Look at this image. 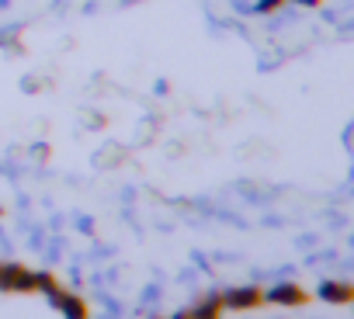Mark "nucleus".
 Segmentation results:
<instances>
[{"label": "nucleus", "mask_w": 354, "mask_h": 319, "mask_svg": "<svg viewBox=\"0 0 354 319\" xmlns=\"http://www.w3.org/2000/svg\"><path fill=\"white\" fill-rule=\"evenodd\" d=\"M285 4H288V0H261L257 11H261V14H271V11H278V8H285Z\"/></svg>", "instance_id": "obj_8"}, {"label": "nucleus", "mask_w": 354, "mask_h": 319, "mask_svg": "<svg viewBox=\"0 0 354 319\" xmlns=\"http://www.w3.org/2000/svg\"><path fill=\"white\" fill-rule=\"evenodd\" d=\"M226 312V305H223V295H205L195 309H192V316L195 319H219Z\"/></svg>", "instance_id": "obj_7"}, {"label": "nucleus", "mask_w": 354, "mask_h": 319, "mask_svg": "<svg viewBox=\"0 0 354 319\" xmlns=\"http://www.w3.org/2000/svg\"><path fill=\"white\" fill-rule=\"evenodd\" d=\"M306 4H309V8H316V4H323V0H306Z\"/></svg>", "instance_id": "obj_10"}, {"label": "nucleus", "mask_w": 354, "mask_h": 319, "mask_svg": "<svg viewBox=\"0 0 354 319\" xmlns=\"http://www.w3.org/2000/svg\"><path fill=\"white\" fill-rule=\"evenodd\" d=\"M170 319H195V316H192V309H181V312H174Z\"/></svg>", "instance_id": "obj_9"}, {"label": "nucleus", "mask_w": 354, "mask_h": 319, "mask_svg": "<svg viewBox=\"0 0 354 319\" xmlns=\"http://www.w3.org/2000/svg\"><path fill=\"white\" fill-rule=\"evenodd\" d=\"M66 319H87L91 316V309H87V302L80 298V295H66L63 291V298H59V305H56Z\"/></svg>", "instance_id": "obj_6"}, {"label": "nucleus", "mask_w": 354, "mask_h": 319, "mask_svg": "<svg viewBox=\"0 0 354 319\" xmlns=\"http://www.w3.org/2000/svg\"><path fill=\"white\" fill-rule=\"evenodd\" d=\"M306 291L299 288V284H292V281H281V284H274V288H268L264 291V302H271V305H306Z\"/></svg>", "instance_id": "obj_3"}, {"label": "nucleus", "mask_w": 354, "mask_h": 319, "mask_svg": "<svg viewBox=\"0 0 354 319\" xmlns=\"http://www.w3.org/2000/svg\"><path fill=\"white\" fill-rule=\"evenodd\" d=\"M319 298L323 302H333V305H347L354 298V288L347 281H323L319 284Z\"/></svg>", "instance_id": "obj_4"}, {"label": "nucleus", "mask_w": 354, "mask_h": 319, "mask_svg": "<svg viewBox=\"0 0 354 319\" xmlns=\"http://www.w3.org/2000/svg\"><path fill=\"white\" fill-rule=\"evenodd\" d=\"M223 305L226 309H236V312H250V309L264 305V288H257V284L230 288V291H223Z\"/></svg>", "instance_id": "obj_1"}, {"label": "nucleus", "mask_w": 354, "mask_h": 319, "mask_svg": "<svg viewBox=\"0 0 354 319\" xmlns=\"http://www.w3.org/2000/svg\"><path fill=\"white\" fill-rule=\"evenodd\" d=\"M0 291H35V271L21 264H0Z\"/></svg>", "instance_id": "obj_2"}, {"label": "nucleus", "mask_w": 354, "mask_h": 319, "mask_svg": "<svg viewBox=\"0 0 354 319\" xmlns=\"http://www.w3.org/2000/svg\"><path fill=\"white\" fill-rule=\"evenodd\" d=\"M35 291H42L53 305H59V298H63V288H59L56 274H49V271H35Z\"/></svg>", "instance_id": "obj_5"}]
</instances>
